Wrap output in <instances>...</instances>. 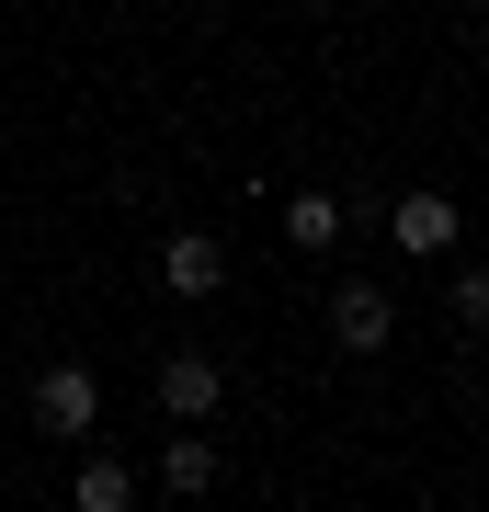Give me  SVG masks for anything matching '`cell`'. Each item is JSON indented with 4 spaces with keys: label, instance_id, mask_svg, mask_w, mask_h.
I'll return each instance as SVG.
<instances>
[{
    "label": "cell",
    "instance_id": "cell-10",
    "mask_svg": "<svg viewBox=\"0 0 489 512\" xmlns=\"http://www.w3.org/2000/svg\"><path fill=\"white\" fill-rule=\"evenodd\" d=\"M478 57H489V46H478Z\"/></svg>",
    "mask_w": 489,
    "mask_h": 512
},
{
    "label": "cell",
    "instance_id": "cell-1",
    "mask_svg": "<svg viewBox=\"0 0 489 512\" xmlns=\"http://www.w3.org/2000/svg\"><path fill=\"white\" fill-rule=\"evenodd\" d=\"M35 421L57 444H91V433H103V376H91V365H46L35 376Z\"/></svg>",
    "mask_w": 489,
    "mask_h": 512
},
{
    "label": "cell",
    "instance_id": "cell-3",
    "mask_svg": "<svg viewBox=\"0 0 489 512\" xmlns=\"http://www.w3.org/2000/svg\"><path fill=\"white\" fill-rule=\"evenodd\" d=\"M217 410H228V365L182 342L171 365H160V421H217Z\"/></svg>",
    "mask_w": 489,
    "mask_h": 512
},
{
    "label": "cell",
    "instance_id": "cell-4",
    "mask_svg": "<svg viewBox=\"0 0 489 512\" xmlns=\"http://www.w3.org/2000/svg\"><path fill=\"white\" fill-rule=\"evenodd\" d=\"M160 285L182 296V308H205V296L228 285V239H205V228H171V239H160Z\"/></svg>",
    "mask_w": 489,
    "mask_h": 512
},
{
    "label": "cell",
    "instance_id": "cell-2",
    "mask_svg": "<svg viewBox=\"0 0 489 512\" xmlns=\"http://www.w3.org/2000/svg\"><path fill=\"white\" fill-rule=\"evenodd\" d=\"M330 342H342V353H387V342H399V308H387V285H364V274L330 285Z\"/></svg>",
    "mask_w": 489,
    "mask_h": 512
},
{
    "label": "cell",
    "instance_id": "cell-7",
    "mask_svg": "<svg viewBox=\"0 0 489 512\" xmlns=\"http://www.w3.org/2000/svg\"><path fill=\"white\" fill-rule=\"evenodd\" d=\"M69 501H80V512H126V501H137V467H126V456H103V444H91V456L69 467Z\"/></svg>",
    "mask_w": 489,
    "mask_h": 512
},
{
    "label": "cell",
    "instance_id": "cell-8",
    "mask_svg": "<svg viewBox=\"0 0 489 512\" xmlns=\"http://www.w3.org/2000/svg\"><path fill=\"white\" fill-rule=\"evenodd\" d=\"M285 239H296V251H330V239H342V205H330V194H296L285 205Z\"/></svg>",
    "mask_w": 489,
    "mask_h": 512
},
{
    "label": "cell",
    "instance_id": "cell-5",
    "mask_svg": "<svg viewBox=\"0 0 489 512\" xmlns=\"http://www.w3.org/2000/svg\"><path fill=\"white\" fill-rule=\"evenodd\" d=\"M160 490H171V501H205V490H217V444H205V421H171V444H160Z\"/></svg>",
    "mask_w": 489,
    "mask_h": 512
},
{
    "label": "cell",
    "instance_id": "cell-9",
    "mask_svg": "<svg viewBox=\"0 0 489 512\" xmlns=\"http://www.w3.org/2000/svg\"><path fill=\"white\" fill-rule=\"evenodd\" d=\"M444 319H455V330H478V342H489V274H478V262H467V274L444 285Z\"/></svg>",
    "mask_w": 489,
    "mask_h": 512
},
{
    "label": "cell",
    "instance_id": "cell-6",
    "mask_svg": "<svg viewBox=\"0 0 489 512\" xmlns=\"http://www.w3.org/2000/svg\"><path fill=\"white\" fill-rule=\"evenodd\" d=\"M387 239H399V251H455V194H433V183L399 194L387 205Z\"/></svg>",
    "mask_w": 489,
    "mask_h": 512
}]
</instances>
